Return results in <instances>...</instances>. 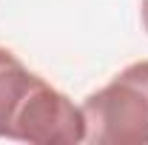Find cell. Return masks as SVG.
I'll list each match as a JSON object with an SVG mask.
<instances>
[{
	"label": "cell",
	"mask_w": 148,
	"mask_h": 145,
	"mask_svg": "<svg viewBox=\"0 0 148 145\" xmlns=\"http://www.w3.org/2000/svg\"><path fill=\"white\" fill-rule=\"evenodd\" d=\"M0 137L32 145L86 142V117L71 100L0 46Z\"/></svg>",
	"instance_id": "1"
},
{
	"label": "cell",
	"mask_w": 148,
	"mask_h": 145,
	"mask_svg": "<svg viewBox=\"0 0 148 145\" xmlns=\"http://www.w3.org/2000/svg\"><path fill=\"white\" fill-rule=\"evenodd\" d=\"M83 117L91 145H148V60L125 66L108 85L88 94Z\"/></svg>",
	"instance_id": "2"
},
{
	"label": "cell",
	"mask_w": 148,
	"mask_h": 145,
	"mask_svg": "<svg viewBox=\"0 0 148 145\" xmlns=\"http://www.w3.org/2000/svg\"><path fill=\"white\" fill-rule=\"evenodd\" d=\"M143 26H145V31H148V0H143Z\"/></svg>",
	"instance_id": "3"
}]
</instances>
